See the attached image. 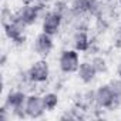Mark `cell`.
<instances>
[{"label": "cell", "mask_w": 121, "mask_h": 121, "mask_svg": "<svg viewBox=\"0 0 121 121\" xmlns=\"http://www.w3.org/2000/svg\"><path fill=\"white\" fill-rule=\"evenodd\" d=\"M58 63V70L63 74H74L77 73L80 64H81V58H80V51H77L76 48H63L61 53L58 54L57 58Z\"/></svg>", "instance_id": "cell-1"}, {"label": "cell", "mask_w": 121, "mask_h": 121, "mask_svg": "<svg viewBox=\"0 0 121 121\" xmlns=\"http://www.w3.org/2000/svg\"><path fill=\"white\" fill-rule=\"evenodd\" d=\"M27 24L24 22H22L17 16L14 17V20L6 26H3L4 29V36L12 41V46L16 47V48H20L26 44L27 41V36H26V31H27Z\"/></svg>", "instance_id": "cell-2"}, {"label": "cell", "mask_w": 121, "mask_h": 121, "mask_svg": "<svg viewBox=\"0 0 121 121\" xmlns=\"http://www.w3.org/2000/svg\"><path fill=\"white\" fill-rule=\"evenodd\" d=\"M46 107H44V101H43V94L40 93H33L27 95L26 100V112L27 117L30 120H39L43 118V115L46 114Z\"/></svg>", "instance_id": "cell-3"}, {"label": "cell", "mask_w": 121, "mask_h": 121, "mask_svg": "<svg viewBox=\"0 0 121 121\" xmlns=\"http://www.w3.org/2000/svg\"><path fill=\"white\" fill-rule=\"evenodd\" d=\"M31 48H33L34 54H37L39 57H41V58L48 57L54 50V39H53V36L46 34L44 31L39 33L33 40Z\"/></svg>", "instance_id": "cell-4"}, {"label": "cell", "mask_w": 121, "mask_h": 121, "mask_svg": "<svg viewBox=\"0 0 121 121\" xmlns=\"http://www.w3.org/2000/svg\"><path fill=\"white\" fill-rule=\"evenodd\" d=\"M27 70H29L30 78L33 81H36L39 84H47L48 83L50 76H51V69H50V64L46 61L44 58L34 61Z\"/></svg>", "instance_id": "cell-5"}, {"label": "cell", "mask_w": 121, "mask_h": 121, "mask_svg": "<svg viewBox=\"0 0 121 121\" xmlns=\"http://www.w3.org/2000/svg\"><path fill=\"white\" fill-rule=\"evenodd\" d=\"M61 29H63V17L51 9L41 20V31L54 37L60 34Z\"/></svg>", "instance_id": "cell-6"}, {"label": "cell", "mask_w": 121, "mask_h": 121, "mask_svg": "<svg viewBox=\"0 0 121 121\" xmlns=\"http://www.w3.org/2000/svg\"><path fill=\"white\" fill-rule=\"evenodd\" d=\"M27 93L20 90V88H10L4 97V105L12 111L14 108H19V107H23L26 105V100H27Z\"/></svg>", "instance_id": "cell-7"}, {"label": "cell", "mask_w": 121, "mask_h": 121, "mask_svg": "<svg viewBox=\"0 0 121 121\" xmlns=\"http://www.w3.org/2000/svg\"><path fill=\"white\" fill-rule=\"evenodd\" d=\"M16 16L24 22L29 27L30 26H34L40 19V13H39V9L36 4H22V7L16 12Z\"/></svg>", "instance_id": "cell-8"}, {"label": "cell", "mask_w": 121, "mask_h": 121, "mask_svg": "<svg viewBox=\"0 0 121 121\" xmlns=\"http://www.w3.org/2000/svg\"><path fill=\"white\" fill-rule=\"evenodd\" d=\"M115 95L110 87L108 83L105 84H100L97 88H95V104L101 108H104L107 111V108L110 107V104L114 101Z\"/></svg>", "instance_id": "cell-9"}, {"label": "cell", "mask_w": 121, "mask_h": 121, "mask_svg": "<svg viewBox=\"0 0 121 121\" xmlns=\"http://www.w3.org/2000/svg\"><path fill=\"white\" fill-rule=\"evenodd\" d=\"M76 74H77L78 80L83 84H86V86H91L93 83H95V80L98 77V73L93 67L91 61H87V60L86 61H81V64H80V67H78Z\"/></svg>", "instance_id": "cell-10"}, {"label": "cell", "mask_w": 121, "mask_h": 121, "mask_svg": "<svg viewBox=\"0 0 121 121\" xmlns=\"http://www.w3.org/2000/svg\"><path fill=\"white\" fill-rule=\"evenodd\" d=\"M90 33L88 31H73L70 33V44L80 53H86L90 44Z\"/></svg>", "instance_id": "cell-11"}, {"label": "cell", "mask_w": 121, "mask_h": 121, "mask_svg": "<svg viewBox=\"0 0 121 121\" xmlns=\"http://www.w3.org/2000/svg\"><path fill=\"white\" fill-rule=\"evenodd\" d=\"M111 24H112V22L107 17H95V19H93L90 33H91V36H97L101 39L103 36H105L108 33V30L111 29Z\"/></svg>", "instance_id": "cell-12"}, {"label": "cell", "mask_w": 121, "mask_h": 121, "mask_svg": "<svg viewBox=\"0 0 121 121\" xmlns=\"http://www.w3.org/2000/svg\"><path fill=\"white\" fill-rule=\"evenodd\" d=\"M90 61H91L93 67L95 69V71H97L98 74H107V73L110 71V64H108V60H107L105 56H103V54H95V56L91 57Z\"/></svg>", "instance_id": "cell-13"}, {"label": "cell", "mask_w": 121, "mask_h": 121, "mask_svg": "<svg viewBox=\"0 0 121 121\" xmlns=\"http://www.w3.org/2000/svg\"><path fill=\"white\" fill-rule=\"evenodd\" d=\"M43 101L47 111H54L60 104V95L57 91H47L43 94Z\"/></svg>", "instance_id": "cell-14"}, {"label": "cell", "mask_w": 121, "mask_h": 121, "mask_svg": "<svg viewBox=\"0 0 121 121\" xmlns=\"http://www.w3.org/2000/svg\"><path fill=\"white\" fill-rule=\"evenodd\" d=\"M104 9H105V2H104V0H90L88 14L93 19L104 17Z\"/></svg>", "instance_id": "cell-15"}, {"label": "cell", "mask_w": 121, "mask_h": 121, "mask_svg": "<svg viewBox=\"0 0 121 121\" xmlns=\"http://www.w3.org/2000/svg\"><path fill=\"white\" fill-rule=\"evenodd\" d=\"M103 51V46H101V41H100V37L97 36H91L90 37V44H88V48L86 51L87 56H95V54H100Z\"/></svg>", "instance_id": "cell-16"}, {"label": "cell", "mask_w": 121, "mask_h": 121, "mask_svg": "<svg viewBox=\"0 0 121 121\" xmlns=\"http://www.w3.org/2000/svg\"><path fill=\"white\" fill-rule=\"evenodd\" d=\"M53 10L56 13H58L61 17H64L71 10V4H70L69 0H56L53 3Z\"/></svg>", "instance_id": "cell-17"}, {"label": "cell", "mask_w": 121, "mask_h": 121, "mask_svg": "<svg viewBox=\"0 0 121 121\" xmlns=\"http://www.w3.org/2000/svg\"><path fill=\"white\" fill-rule=\"evenodd\" d=\"M70 4H71V9L77 14H88L90 0H71Z\"/></svg>", "instance_id": "cell-18"}, {"label": "cell", "mask_w": 121, "mask_h": 121, "mask_svg": "<svg viewBox=\"0 0 121 121\" xmlns=\"http://www.w3.org/2000/svg\"><path fill=\"white\" fill-rule=\"evenodd\" d=\"M14 17H16V12H13L7 3H4L2 7V24L6 26V24L12 23L14 20Z\"/></svg>", "instance_id": "cell-19"}, {"label": "cell", "mask_w": 121, "mask_h": 121, "mask_svg": "<svg viewBox=\"0 0 121 121\" xmlns=\"http://www.w3.org/2000/svg\"><path fill=\"white\" fill-rule=\"evenodd\" d=\"M108 84H110V87H111L114 95L118 97V98H121V78L114 77V78H111V80L108 81Z\"/></svg>", "instance_id": "cell-20"}, {"label": "cell", "mask_w": 121, "mask_h": 121, "mask_svg": "<svg viewBox=\"0 0 121 121\" xmlns=\"http://www.w3.org/2000/svg\"><path fill=\"white\" fill-rule=\"evenodd\" d=\"M66 83H67V74H63V73H61V77H57V80H56V81H54V84H53L54 91L60 93L61 90H64Z\"/></svg>", "instance_id": "cell-21"}, {"label": "cell", "mask_w": 121, "mask_h": 121, "mask_svg": "<svg viewBox=\"0 0 121 121\" xmlns=\"http://www.w3.org/2000/svg\"><path fill=\"white\" fill-rule=\"evenodd\" d=\"M12 115H13V118H16V120H26V118H29V117H27V112H26V105L12 110Z\"/></svg>", "instance_id": "cell-22"}, {"label": "cell", "mask_w": 121, "mask_h": 121, "mask_svg": "<svg viewBox=\"0 0 121 121\" xmlns=\"http://www.w3.org/2000/svg\"><path fill=\"white\" fill-rule=\"evenodd\" d=\"M10 118H13L12 115V111L3 104L2 107H0V121H9Z\"/></svg>", "instance_id": "cell-23"}, {"label": "cell", "mask_w": 121, "mask_h": 121, "mask_svg": "<svg viewBox=\"0 0 121 121\" xmlns=\"http://www.w3.org/2000/svg\"><path fill=\"white\" fill-rule=\"evenodd\" d=\"M112 47L118 51H121V34L115 33V36L112 37Z\"/></svg>", "instance_id": "cell-24"}, {"label": "cell", "mask_w": 121, "mask_h": 121, "mask_svg": "<svg viewBox=\"0 0 121 121\" xmlns=\"http://www.w3.org/2000/svg\"><path fill=\"white\" fill-rule=\"evenodd\" d=\"M7 60H9V56H7V53H2V58H0V66H2V67H6V64H7Z\"/></svg>", "instance_id": "cell-25"}, {"label": "cell", "mask_w": 121, "mask_h": 121, "mask_svg": "<svg viewBox=\"0 0 121 121\" xmlns=\"http://www.w3.org/2000/svg\"><path fill=\"white\" fill-rule=\"evenodd\" d=\"M115 76L118 77V78H121V60L117 63V66H115Z\"/></svg>", "instance_id": "cell-26"}, {"label": "cell", "mask_w": 121, "mask_h": 121, "mask_svg": "<svg viewBox=\"0 0 121 121\" xmlns=\"http://www.w3.org/2000/svg\"><path fill=\"white\" fill-rule=\"evenodd\" d=\"M37 2H40V0H22L23 4H36Z\"/></svg>", "instance_id": "cell-27"}, {"label": "cell", "mask_w": 121, "mask_h": 121, "mask_svg": "<svg viewBox=\"0 0 121 121\" xmlns=\"http://www.w3.org/2000/svg\"><path fill=\"white\" fill-rule=\"evenodd\" d=\"M41 2H44L46 4H53V3L56 2V0H41Z\"/></svg>", "instance_id": "cell-28"}, {"label": "cell", "mask_w": 121, "mask_h": 121, "mask_svg": "<svg viewBox=\"0 0 121 121\" xmlns=\"http://www.w3.org/2000/svg\"><path fill=\"white\" fill-rule=\"evenodd\" d=\"M115 33H118V34H121V23H120V24L117 26V31H115Z\"/></svg>", "instance_id": "cell-29"}, {"label": "cell", "mask_w": 121, "mask_h": 121, "mask_svg": "<svg viewBox=\"0 0 121 121\" xmlns=\"http://www.w3.org/2000/svg\"><path fill=\"white\" fill-rule=\"evenodd\" d=\"M104 2H108V3H111V2H117V0H104Z\"/></svg>", "instance_id": "cell-30"}, {"label": "cell", "mask_w": 121, "mask_h": 121, "mask_svg": "<svg viewBox=\"0 0 121 121\" xmlns=\"http://www.w3.org/2000/svg\"><path fill=\"white\" fill-rule=\"evenodd\" d=\"M117 2H118V4H120V6H121V0H117Z\"/></svg>", "instance_id": "cell-31"}]
</instances>
